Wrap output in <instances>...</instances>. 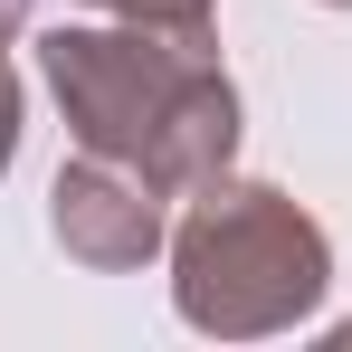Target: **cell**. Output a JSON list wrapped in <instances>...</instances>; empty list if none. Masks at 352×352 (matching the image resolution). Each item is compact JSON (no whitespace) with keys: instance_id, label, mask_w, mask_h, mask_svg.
Wrapping results in <instances>:
<instances>
[{"instance_id":"6","label":"cell","mask_w":352,"mask_h":352,"mask_svg":"<svg viewBox=\"0 0 352 352\" xmlns=\"http://www.w3.org/2000/svg\"><path fill=\"white\" fill-rule=\"evenodd\" d=\"M333 343H352V314H343V324H333Z\"/></svg>"},{"instance_id":"1","label":"cell","mask_w":352,"mask_h":352,"mask_svg":"<svg viewBox=\"0 0 352 352\" xmlns=\"http://www.w3.org/2000/svg\"><path fill=\"white\" fill-rule=\"evenodd\" d=\"M38 76L58 96L76 153L143 172L162 200H190L200 181L238 162V86L210 29H153V19L48 29Z\"/></svg>"},{"instance_id":"3","label":"cell","mask_w":352,"mask_h":352,"mask_svg":"<svg viewBox=\"0 0 352 352\" xmlns=\"http://www.w3.org/2000/svg\"><path fill=\"white\" fill-rule=\"evenodd\" d=\"M48 238L96 276H133V267H153L172 248V219H162V190L143 172H124L105 153H76L48 181Z\"/></svg>"},{"instance_id":"2","label":"cell","mask_w":352,"mask_h":352,"mask_svg":"<svg viewBox=\"0 0 352 352\" xmlns=\"http://www.w3.org/2000/svg\"><path fill=\"white\" fill-rule=\"evenodd\" d=\"M333 295V238L295 210L276 181H200L172 219V305L190 333L219 343H267L314 324Z\"/></svg>"},{"instance_id":"7","label":"cell","mask_w":352,"mask_h":352,"mask_svg":"<svg viewBox=\"0 0 352 352\" xmlns=\"http://www.w3.org/2000/svg\"><path fill=\"white\" fill-rule=\"evenodd\" d=\"M324 10H352V0H324Z\"/></svg>"},{"instance_id":"4","label":"cell","mask_w":352,"mask_h":352,"mask_svg":"<svg viewBox=\"0 0 352 352\" xmlns=\"http://www.w3.org/2000/svg\"><path fill=\"white\" fill-rule=\"evenodd\" d=\"M29 29V0H0V172L19 162V76H10V38Z\"/></svg>"},{"instance_id":"5","label":"cell","mask_w":352,"mask_h":352,"mask_svg":"<svg viewBox=\"0 0 352 352\" xmlns=\"http://www.w3.org/2000/svg\"><path fill=\"white\" fill-rule=\"evenodd\" d=\"M86 10H105V19H153V29H210L219 0H86Z\"/></svg>"}]
</instances>
